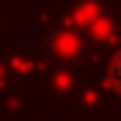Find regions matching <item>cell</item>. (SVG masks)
<instances>
[{"mask_svg": "<svg viewBox=\"0 0 121 121\" xmlns=\"http://www.w3.org/2000/svg\"><path fill=\"white\" fill-rule=\"evenodd\" d=\"M107 80H111V86L121 93V52L111 59V66H107Z\"/></svg>", "mask_w": 121, "mask_h": 121, "instance_id": "obj_1", "label": "cell"}]
</instances>
